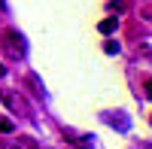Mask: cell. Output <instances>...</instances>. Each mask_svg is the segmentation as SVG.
<instances>
[{"label": "cell", "instance_id": "cell-1", "mask_svg": "<svg viewBox=\"0 0 152 149\" xmlns=\"http://www.w3.org/2000/svg\"><path fill=\"white\" fill-rule=\"evenodd\" d=\"M0 101H3L12 113H18V116H24V119H31V107H28V101H24L21 94H15V91H0Z\"/></svg>", "mask_w": 152, "mask_h": 149}, {"label": "cell", "instance_id": "cell-7", "mask_svg": "<svg viewBox=\"0 0 152 149\" xmlns=\"http://www.w3.org/2000/svg\"><path fill=\"white\" fill-rule=\"evenodd\" d=\"M104 52H107V55H116V52H119V43H113V40L104 43Z\"/></svg>", "mask_w": 152, "mask_h": 149}, {"label": "cell", "instance_id": "cell-4", "mask_svg": "<svg viewBox=\"0 0 152 149\" xmlns=\"http://www.w3.org/2000/svg\"><path fill=\"white\" fill-rule=\"evenodd\" d=\"M116 24H119V18H104V21L97 24V31H100V34H113V31H116Z\"/></svg>", "mask_w": 152, "mask_h": 149}, {"label": "cell", "instance_id": "cell-8", "mask_svg": "<svg viewBox=\"0 0 152 149\" xmlns=\"http://www.w3.org/2000/svg\"><path fill=\"white\" fill-rule=\"evenodd\" d=\"M3 76H6V67H3V64H0V79H3Z\"/></svg>", "mask_w": 152, "mask_h": 149}, {"label": "cell", "instance_id": "cell-5", "mask_svg": "<svg viewBox=\"0 0 152 149\" xmlns=\"http://www.w3.org/2000/svg\"><path fill=\"white\" fill-rule=\"evenodd\" d=\"M28 85H31V88H37V94H40V97H43V82H40V79H37V76H34V73H31V76H28Z\"/></svg>", "mask_w": 152, "mask_h": 149}, {"label": "cell", "instance_id": "cell-3", "mask_svg": "<svg viewBox=\"0 0 152 149\" xmlns=\"http://www.w3.org/2000/svg\"><path fill=\"white\" fill-rule=\"evenodd\" d=\"M12 149H40V146H37L34 137H18L15 143H12Z\"/></svg>", "mask_w": 152, "mask_h": 149}, {"label": "cell", "instance_id": "cell-2", "mask_svg": "<svg viewBox=\"0 0 152 149\" xmlns=\"http://www.w3.org/2000/svg\"><path fill=\"white\" fill-rule=\"evenodd\" d=\"M3 49H6L12 58H21V55H24V37H21L18 31H6V37H3Z\"/></svg>", "mask_w": 152, "mask_h": 149}, {"label": "cell", "instance_id": "cell-6", "mask_svg": "<svg viewBox=\"0 0 152 149\" xmlns=\"http://www.w3.org/2000/svg\"><path fill=\"white\" fill-rule=\"evenodd\" d=\"M12 128H15L12 119H0V131H3V134H12Z\"/></svg>", "mask_w": 152, "mask_h": 149}]
</instances>
